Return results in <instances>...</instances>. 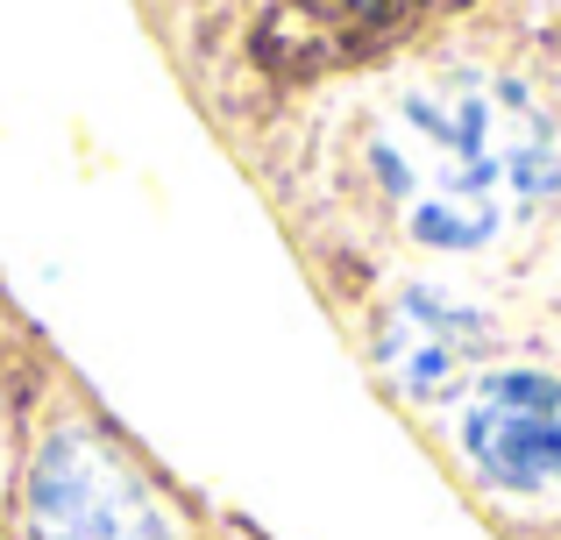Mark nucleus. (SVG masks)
Wrapping results in <instances>:
<instances>
[{
	"label": "nucleus",
	"mask_w": 561,
	"mask_h": 540,
	"mask_svg": "<svg viewBox=\"0 0 561 540\" xmlns=\"http://www.w3.org/2000/svg\"><path fill=\"white\" fill-rule=\"evenodd\" d=\"M363 185L420 250H497L561 193V122L526 71L440 65L363 122Z\"/></svg>",
	"instance_id": "1"
},
{
	"label": "nucleus",
	"mask_w": 561,
	"mask_h": 540,
	"mask_svg": "<svg viewBox=\"0 0 561 540\" xmlns=\"http://www.w3.org/2000/svg\"><path fill=\"white\" fill-rule=\"evenodd\" d=\"M28 533L36 540H171L164 505L100 434L57 427L28 462Z\"/></svg>",
	"instance_id": "2"
},
{
	"label": "nucleus",
	"mask_w": 561,
	"mask_h": 540,
	"mask_svg": "<svg viewBox=\"0 0 561 540\" xmlns=\"http://www.w3.org/2000/svg\"><path fill=\"white\" fill-rule=\"evenodd\" d=\"M462 456L497 491H554L561 484V377L554 370H497L462 405Z\"/></svg>",
	"instance_id": "3"
},
{
	"label": "nucleus",
	"mask_w": 561,
	"mask_h": 540,
	"mask_svg": "<svg viewBox=\"0 0 561 540\" xmlns=\"http://www.w3.org/2000/svg\"><path fill=\"white\" fill-rule=\"evenodd\" d=\"M462 0H271L256 28V50L285 71H328V65H370L440 22Z\"/></svg>",
	"instance_id": "4"
},
{
	"label": "nucleus",
	"mask_w": 561,
	"mask_h": 540,
	"mask_svg": "<svg viewBox=\"0 0 561 540\" xmlns=\"http://www.w3.org/2000/svg\"><path fill=\"white\" fill-rule=\"evenodd\" d=\"M483 348H491V320H483L477 306L448 299V291L405 285L391 306H383L377 363L391 370L398 391H412V399H440V391H455L483 363Z\"/></svg>",
	"instance_id": "5"
}]
</instances>
